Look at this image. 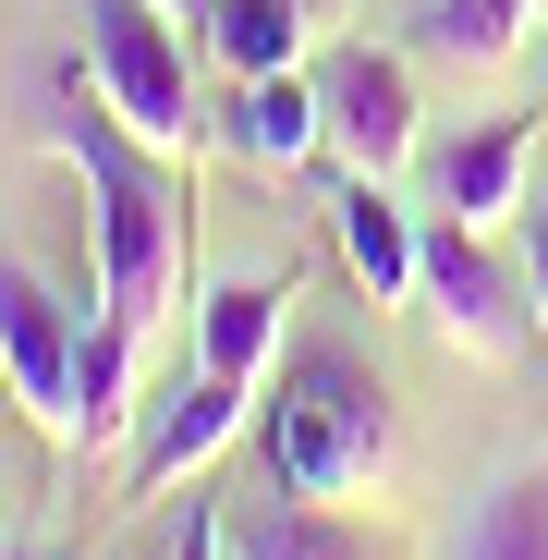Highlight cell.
Instances as JSON below:
<instances>
[{
  "mask_svg": "<svg viewBox=\"0 0 548 560\" xmlns=\"http://www.w3.org/2000/svg\"><path fill=\"white\" fill-rule=\"evenodd\" d=\"M49 159H73L85 208H98V305L159 329L171 317V280L196 268V183H183L159 147H135L98 98V73H49Z\"/></svg>",
  "mask_w": 548,
  "mask_h": 560,
  "instance_id": "cell-1",
  "label": "cell"
},
{
  "mask_svg": "<svg viewBox=\"0 0 548 560\" xmlns=\"http://www.w3.org/2000/svg\"><path fill=\"white\" fill-rule=\"evenodd\" d=\"M256 451L268 476L305 488V500H365L390 476V390L353 341H293L281 353V390L256 402Z\"/></svg>",
  "mask_w": 548,
  "mask_h": 560,
  "instance_id": "cell-2",
  "label": "cell"
},
{
  "mask_svg": "<svg viewBox=\"0 0 548 560\" xmlns=\"http://www.w3.org/2000/svg\"><path fill=\"white\" fill-rule=\"evenodd\" d=\"M85 73H98V98L135 147L196 159L208 110H196V73H183V25L159 0H85Z\"/></svg>",
  "mask_w": 548,
  "mask_h": 560,
  "instance_id": "cell-3",
  "label": "cell"
},
{
  "mask_svg": "<svg viewBox=\"0 0 548 560\" xmlns=\"http://www.w3.org/2000/svg\"><path fill=\"white\" fill-rule=\"evenodd\" d=\"M415 305L439 317V341H464L476 365H500V353H524L536 341V305H524V268H500L488 256V232L476 220H427V256H415Z\"/></svg>",
  "mask_w": 548,
  "mask_h": 560,
  "instance_id": "cell-4",
  "label": "cell"
},
{
  "mask_svg": "<svg viewBox=\"0 0 548 560\" xmlns=\"http://www.w3.org/2000/svg\"><path fill=\"white\" fill-rule=\"evenodd\" d=\"M73 365H85V305L49 293L25 256H0V378L37 415V439H61V451H73Z\"/></svg>",
  "mask_w": 548,
  "mask_h": 560,
  "instance_id": "cell-5",
  "label": "cell"
},
{
  "mask_svg": "<svg viewBox=\"0 0 548 560\" xmlns=\"http://www.w3.org/2000/svg\"><path fill=\"white\" fill-rule=\"evenodd\" d=\"M317 110H329V159H341V171H378V183H390V171L427 147V122H415V61L378 49V37H353V49L317 61Z\"/></svg>",
  "mask_w": 548,
  "mask_h": 560,
  "instance_id": "cell-6",
  "label": "cell"
},
{
  "mask_svg": "<svg viewBox=\"0 0 548 560\" xmlns=\"http://www.w3.org/2000/svg\"><path fill=\"white\" fill-rule=\"evenodd\" d=\"M244 415H256V390H244V378H208V365H196L183 390H159V402H147V427H135V463H123V488H135V500H159L171 476H208V463L244 439Z\"/></svg>",
  "mask_w": 548,
  "mask_h": 560,
  "instance_id": "cell-7",
  "label": "cell"
},
{
  "mask_svg": "<svg viewBox=\"0 0 548 560\" xmlns=\"http://www.w3.org/2000/svg\"><path fill=\"white\" fill-rule=\"evenodd\" d=\"M220 536H232V560H403V536L353 524L341 500H305V488H281V476H268V500L220 512Z\"/></svg>",
  "mask_w": 548,
  "mask_h": 560,
  "instance_id": "cell-8",
  "label": "cell"
},
{
  "mask_svg": "<svg viewBox=\"0 0 548 560\" xmlns=\"http://www.w3.org/2000/svg\"><path fill=\"white\" fill-rule=\"evenodd\" d=\"M524 171H536V110H500V122L451 135V147L427 159V196H439L451 220L500 232V220H524Z\"/></svg>",
  "mask_w": 548,
  "mask_h": 560,
  "instance_id": "cell-9",
  "label": "cell"
},
{
  "mask_svg": "<svg viewBox=\"0 0 548 560\" xmlns=\"http://www.w3.org/2000/svg\"><path fill=\"white\" fill-rule=\"evenodd\" d=\"M208 135L244 159V171H305L329 147V110H317V73H244L232 110H208Z\"/></svg>",
  "mask_w": 548,
  "mask_h": 560,
  "instance_id": "cell-10",
  "label": "cell"
},
{
  "mask_svg": "<svg viewBox=\"0 0 548 560\" xmlns=\"http://www.w3.org/2000/svg\"><path fill=\"white\" fill-rule=\"evenodd\" d=\"M281 317H293V280H268V268H232V280H208L196 293V365L208 378H268L281 365Z\"/></svg>",
  "mask_w": 548,
  "mask_h": 560,
  "instance_id": "cell-11",
  "label": "cell"
},
{
  "mask_svg": "<svg viewBox=\"0 0 548 560\" xmlns=\"http://www.w3.org/2000/svg\"><path fill=\"white\" fill-rule=\"evenodd\" d=\"M329 232H341V268L365 280V305H403V293H415V256H427V232H415V208L390 196L378 171H341Z\"/></svg>",
  "mask_w": 548,
  "mask_h": 560,
  "instance_id": "cell-12",
  "label": "cell"
},
{
  "mask_svg": "<svg viewBox=\"0 0 548 560\" xmlns=\"http://www.w3.org/2000/svg\"><path fill=\"white\" fill-rule=\"evenodd\" d=\"M147 427V329L135 317H85V365H73V451H110Z\"/></svg>",
  "mask_w": 548,
  "mask_h": 560,
  "instance_id": "cell-13",
  "label": "cell"
},
{
  "mask_svg": "<svg viewBox=\"0 0 548 560\" xmlns=\"http://www.w3.org/2000/svg\"><path fill=\"white\" fill-rule=\"evenodd\" d=\"M548 25V0H427V49L451 73H512Z\"/></svg>",
  "mask_w": 548,
  "mask_h": 560,
  "instance_id": "cell-14",
  "label": "cell"
},
{
  "mask_svg": "<svg viewBox=\"0 0 548 560\" xmlns=\"http://www.w3.org/2000/svg\"><path fill=\"white\" fill-rule=\"evenodd\" d=\"M305 0H208V49H220V73L244 85V73H293L305 61Z\"/></svg>",
  "mask_w": 548,
  "mask_h": 560,
  "instance_id": "cell-15",
  "label": "cell"
},
{
  "mask_svg": "<svg viewBox=\"0 0 548 560\" xmlns=\"http://www.w3.org/2000/svg\"><path fill=\"white\" fill-rule=\"evenodd\" d=\"M464 560H548V463H512L464 512Z\"/></svg>",
  "mask_w": 548,
  "mask_h": 560,
  "instance_id": "cell-16",
  "label": "cell"
},
{
  "mask_svg": "<svg viewBox=\"0 0 548 560\" xmlns=\"http://www.w3.org/2000/svg\"><path fill=\"white\" fill-rule=\"evenodd\" d=\"M524 305H536V341H548V208L524 196Z\"/></svg>",
  "mask_w": 548,
  "mask_h": 560,
  "instance_id": "cell-17",
  "label": "cell"
},
{
  "mask_svg": "<svg viewBox=\"0 0 548 560\" xmlns=\"http://www.w3.org/2000/svg\"><path fill=\"white\" fill-rule=\"evenodd\" d=\"M171 560H232V536H220V512H208V500L183 512V548H171Z\"/></svg>",
  "mask_w": 548,
  "mask_h": 560,
  "instance_id": "cell-18",
  "label": "cell"
},
{
  "mask_svg": "<svg viewBox=\"0 0 548 560\" xmlns=\"http://www.w3.org/2000/svg\"><path fill=\"white\" fill-rule=\"evenodd\" d=\"M13 560H37V548H13Z\"/></svg>",
  "mask_w": 548,
  "mask_h": 560,
  "instance_id": "cell-19",
  "label": "cell"
}]
</instances>
